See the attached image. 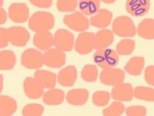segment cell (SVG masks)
I'll return each instance as SVG.
<instances>
[{
  "label": "cell",
  "mask_w": 154,
  "mask_h": 116,
  "mask_svg": "<svg viewBox=\"0 0 154 116\" xmlns=\"http://www.w3.org/2000/svg\"><path fill=\"white\" fill-rule=\"evenodd\" d=\"M54 26V18L51 12L37 11L29 19V28L34 32L49 31Z\"/></svg>",
  "instance_id": "obj_1"
},
{
  "label": "cell",
  "mask_w": 154,
  "mask_h": 116,
  "mask_svg": "<svg viewBox=\"0 0 154 116\" xmlns=\"http://www.w3.org/2000/svg\"><path fill=\"white\" fill-rule=\"evenodd\" d=\"M94 61L98 67L104 69L114 68L118 65L119 58L116 50L110 48L98 49L94 53Z\"/></svg>",
  "instance_id": "obj_2"
},
{
  "label": "cell",
  "mask_w": 154,
  "mask_h": 116,
  "mask_svg": "<svg viewBox=\"0 0 154 116\" xmlns=\"http://www.w3.org/2000/svg\"><path fill=\"white\" fill-rule=\"evenodd\" d=\"M112 31L117 36L125 37V38L134 37L137 34V28L133 20L126 16H120L114 20L112 24Z\"/></svg>",
  "instance_id": "obj_3"
},
{
  "label": "cell",
  "mask_w": 154,
  "mask_h": 116,
  "mask_svg": "<svg viewBox=\"0 0 154 116\" xmlns=\"http://www.w3.org/2000/svg\"><path fill=\"white\" fill-rule=\"evenodd\" d=\"M63 22L68 28L76 32H84L88 29L89 23L88 19L81 11H74L70 14L64 17Z\"/></svg>",
  "instance_id": "obj_4"
},
{
  "label": "cell",
  "mask_w": 154,
  "mask_h": 116,
  "mask_svg": "<svg viewBox=\"0 0 154 116\" xmlns=\"http://www.w3.org/2000/svg\"><path fill=\"white\" fill-rule=\"evenodd\" d=\"M95 36L93 32H81L77 37L74 48L79 55H88L95 49Z\"/></svg>",
  "instance_id": "obj_5"
},
{
  "label": "cell",
  "mask_w": 154,
  "mask_h": 116,
  "mask_svg": "<svg viewBox=\"0 0 154 116\" xmlns=\"http://www.w3.org/2000/svg\"><path fill=\"white\" fill-rule=\"evenodd\" d=\"M21 63L27 69H40L43 65V53L39 49L28 48L22 53Z\"/></svg>",
  "instance_id": "obj_6"
},
{
  "label": "cell",
  "mask_w": 154,
  "mask_h": 116,
  "mask_svg": "<svg viewBox=\"0 0 154 116\" xmlns=\"http://www.w3.org/2000/svg\"><path fill=\"white\" fill-rule=\"evenodd\" d=\"M54 43L57 48L63 51H70L74 47L75 40L74 35L70 31L65 29H59L54 35Z\"/></svg>",
  "instance_id": "obj_7"
},
{
  "label": "cell",
  "mask_w": 154,
  "mask_h": 116,
  "mask_svg": "<svg viewBox=\"0 0 154 116\" xmlns=\"http://www.w3.org/2000/svg\"><path fill=\"white\" fill-rule=\"evenodd\" d=\"M43 64L49 68H61L66 64L65 51L59 48H51L43 53Z\"/></svg>",
  "instance_id": "obj_8"
},
{
  "label": "cell",
  "mask_w": 154,
  "mask_h": 116,
  "mask_svg": "<svg viewBox=\"0 0 154 116\" xmlns=\"http://www.w3.org/2000/svg\"><path fill=\"white\" fill-rule=\"evenodd\" d=\"M125 79V73L121 69H104L100 74V81L105 85H117Z\"/></svg>",
  "instance_id": "obj_9"
},
{
  "label": "cell",
  "mask_w": 154,
  "mask_h": 116,
  "mask_svg": "<svg viewBox=\"0 0 154 116\" xmlns=\"http://www.w3.org/2000/svg\"><path fill=\"white\" fill-rule=\"evenodd\" d=\"M7 32H8L9 42L14 46L22 47V46H25L28 43L30 39V34L28 30L25 29L24 27H11V28L7 29Z\"/></svg>",
  "instance_id": "obj_10"
},
{
  "label": "cell",
  "mask_w": 154,
  "mask_h": 116,
  "mask_svg": "<svg viewBox=\"0 0 154 116\" xmlns=\"http://www.w3.org/2000/svg\"><path fill=\"white\" fill-rule=\"evenodd\" d=\"M8 18L14 23H25L30 19L29 7L26 3H12L8 7Z\"/></svg>",
  "instance_id": "obj_11"
},
{
  "label": "cell",
  "mask_w": 154,
  "mask_h": 116,
  "mask_svg": "<svg viewBox=\"0 0 154 116\" xmlns=\"http://www.w3.org/2000/svg\"><path fill=\"white\" fill-rule=\"evenodd\" d=\"M150 9V0H126V11L133 17H144Z\"/></svg>",
  "instance_id": "obj_12"
},
{
  "label": "cell",
  "mask_w": 154,
  "mask_h": 116,
  "mask_svg": "<svg viewBox=\"0 0 154 116\" xmlns=\"http://www.w3.org/2000/svg\"><path fill=\"white\" fill-rule=\"evenodd\" d=\"M111 97L120 102H131L134 98V88L131 83H119L113 86Z\"/></svg>",
  "instance_id": "obj_13"
},
{
  "label": "cell",
  "mask_w": 154,
  "mask_h": 116,
  "mask_svg": "<svg viewBox=\"0 0 154 116\" xmlns=\"http://www.w3.org/2000/svg\"><path fill=\"white\" fill-rule=\"evenodd\" d=\"M24 92L29 99L35 100L44 95V87L35 79V77H27L24 80Z\"/></svg>",
  "instance_id": "obj_14"
},
{
  "label": "cell",
  "mask_w": 154,
  "mask_h": 116,
  "mask_svg": "<svg viewBox=\"0 0 154 116\" xmlns=\"http://www.w3.org/2000/svg\"><path fill=\"white\" fill-rule=\"evenodd\" d=\"M112 19H113L112 12L106 8H103L100 9L96 14L91 16V20H89V23H91V26L96 27V28L105 29L111 24Z\"/></svg>",
  "instance_id": "obj_15"
},
{
  "label": "cell",
  "mask_w": 154,
  "mask_h": 116,
  "mask_svg": "<svg viewBox=\"0 0 154 116\" xmlns=\"http://www.w3.org/2000/svg\"><path fill=\"white\" fill-rule=\"evenodd\" d=\"M33 44L39 50H48L54 45V35L49 31L36 32L33 37Z\"/></svg>",
  "instance_id": "obj_16"
},
{
  "label": "cell",
  "mask_w": 154,
  "mask_h": 116,
  "mask_svg": "<svg viewBox=\"0 0 154 116\" xmlns=\"http://www.w3.org/2000/svg\"><path fill=\"white\" fill-rule=\"evenodd\" d=\"M89 92L86 88H74L66 95V100L72 106H82L88 102Z\"/></svg>",
  "instance_id": "obj_17"
},
{
  "label": "cell",
  "mask_w": 154,
  "mask_h": 116,
  "mask_svg": "<svg viewBox=\"0 0 154 116\" xmlns=\"http://www.w3.org/2000/svg\"><path fill=\"white\" fill-rule=\"evenodd\" d=\"M77 79V69L75 66H68L63 68L58 74V82L62 86L70 87Z\"/></svg>",
  "instance_id": "obj_18"
},
{
  "label": "cell",
  "mask_w": 154,
  "mask_h": 116,
  "mask_svg": "<svg viewBox=\"0 0 154 116\" xmlns=\"http://www.w3.org/2000/svg\"><path fill=\"white\" fill-rule=\"evenodd\" d=\"M114 41V33L109 29H101L95 36V49H105L111 45Z\"/></svg>",
  "instance_id": "obj_19"
},
{
  "label": "cell",
  "mask_w": 154,
  "mask_h": 116,
  "mask_svg": "<svg viewBox=\"0 0 154 116\" xmlns=\"http://www.w3.org/2000/svg\"><path fill=\"white\" fill-rule=\"evenodd\" d=\"M34 77L44 88H54L58 82V75L48 70L37 69Z\"/></svg>",
  "instance_id": "obj_20"
},
{
  "label": "cell",
  "mask_w": 154,
  "mask_h": 116,
  "mask_svg": "<svg viewBox=\"0 0 154 116\" xmlns=\"http://www.w3.org/2000/svg\"><path fill=\"white\" fill-rule=\"evenodd\" d=\"M42 98H43L44 104L48 106H58L61 105L64 102L66 95L62 90L54 87V88H48V90L44 93Z\"/></svg>",
  "instance_id": "obj_21"
},
{
  "label": "cell",
  "mask_w": 154,
  "mask_h": 116,
  "mask_svg": "<svg viewBox=\"0 0 154 116\" xmlns=\"http://www.w3.org/2000/svg\"><path fill=\"white\" fill-rule=\"evenodd\" d=\"M18 109V103L9 96H0V115L11 116Z\"/></svg>",
  "instance_id": "obj_22"
},
{
  "label": "cell",
  "mask_w": 154,
  "mask_h": 116,
  "mask_svg": "<svg viewBox=\"0 0 154 116\" xmlns=\"http://www.w3.org/2000/svg\"><path fill=\"white\" fill-rule=\"evenodd\" d=\"M144 66H145V59L143 56H137L131 58L130 61L126 63L125 71L131 76H138L142 73Z\"/></svg>",
  "instance_id": "obj_23"
},
{
  "label": "cell",
  "mask_w": 154,
  "mask_h": 116,
  "mask_svg": "<svg viewBox=\"0 0 154 116\" xmlns=\"http://www.w3.org/2000/svg\"><path fill=\"white\" fill-rule=\"evenodd\" d=\"M138 35L143 39L152 40L154 39V20L153 19H145L139 24Z\"/></svg>",
  "instance_id": "obj_24"
},
{
  "label": "cell",
  "mask_w": 154,
  "mask_h": 116,
  "mask_svg": "<svg viewBox=\"0 0 154 116\" xmlns=\"http://www.w3.org/2000/svg\"><path fill=\"white\" fill-rule=\"evenodd\" d=\"M101 0H79L78 6L85 16H94L100 11Z\"/></svg>",
  "instance_id": "obj_25"
},
{
  "label": "cell",
  "mask_w": 154,
  "mask_h": 116,
  "mask_svg": "<svg viewBox=\"0 0 154 116\" xmlns=\"http://www.w3.org/2000/svg\"><path fill=\"white\" fill-rule=\"evenodd\" d=\"M17 64V56L11 50L0 51V69L1 70H11Z\"/></svg>",
  "instance_id": "obj_26"
},
{
  "label": "cell",
  "mask_w": 154,
  "mask_h": 116,
  "mask_svg": "<svg viewBox=\"0 0 154 116\" xmlns=\"http://www.w3.org/2000/svg\"><path fill=\"white\" fill-rule=\"evenodd\" d=\"M134 97L146 102H154V88L146 86H137L134 90Z\"/></svg>",
  "instance_id": "obj_27"
},
{
  "label": "cell",
  "mask_w": 154,
  "mask_h": 116,
  "mask_svg": "<svg viewBox=\"0 0 154 116\" xmlns=\"http://www.w3.org/2000/svg\"><path fill=\"white\" fill-rule=\"evenodd\" d=\"M136 47V42L130 38H125L121 40L117 45H116V53L120 56H128L133 53L134 49Z\"/></svg>",
  "instance_id": "obj_28"
},
{
  "label": "cell",
  "mask_w": 154,
  "mask_h": 116,
  "mask_svg": "<svg viewBox=\"0 0 154 116\" xmlns=\"http://www.w3.org/2000/svg\"><path fill=\"white\" fill-rule=\"evenodd\" d=\"M99 77V71L95 65H85L81 71V78L86 82H95Z\"/></svg>",
  "instance_id": "obj_29"
},
{
  "label": "cell",
  "mask_w": 154,
  "mask_h": 116,
  "mask_svg": "<svg viewBox=\"0 0 154 116\" xmlns=\"http://www.w3.org/2000/svg\"><path fill=\"white\" fill-rule=\"evenodd\" d=\"M125 112V106L120 101H115L109 107L103 110V115L105 116H119Z\"/></svg>",
  "instance_id": "obj_30"
},
{
  "label": "cell",
  "mask_w": 154,
  "mask_h": 116,
  "mask_svg": "<svg viewBox=\"0 0 154 116\" xmlns=\"http://www.w3.org/2000/svg\"><path fill=\"white\" fill-rule=\"evenodd\" d=\"M111 95L106 90H99L93 95V103L98 107H105L110 101Z\"/></svg>",
  "instance_id": "obj_31"
},
{
  "label": "cell",
  "mask_w": 154,
  "mask_h": 116,
  "mask_svg": "<svg viewBox=\"0 0 154 116\" xmlns=\"http://www.w3.org/2000/svg\"><path fill=\"white\" fill-rule=\"evenodd\" d=\"M44 112V108L40 104H27L22 110L24 116H41Z\"/></svg>",
  "instance_id": "obj_32"
},
{
  "label": "cell",
  "mask_w": 154,
  "mask_h": 116,
  "mask_svg": "<svg viewBox=\"0 0 154 116\" xmlns=\"http://www.w3.org/2000/svg\"><path fill=\"white\" fill-rule=\"evenodd\" d=\"M78 5L77 0H58L57 1V8L61 12L74 11Z\"/></svg>",
  "instance_id": "obj_33"
},
{
  "label": "cell",
  "mask_w": 154,
  "mask_h": 116,
  "mask_svg": "<svg viewBox=\"0 0 154 116\" xmlns=\"http://www.w3.org/2000/svg\"><path fill=\"white\" fill-rule=\"evenodd\" d=\"M125 114L128 116H145L147 114V109L144 106H131L125 109Z\"/></svg>",
  "instance_id": "obj_34"
},
{
  "label": "cell",
  "mask_w": 154,
  "mask_h": 116,
  "mask_svg": "<svg viewBox=\"0 0 154 116\" xmlns=\"http://www.w3.org/2000/svg\"><path fill=\"white\" fill-rule=\"evenodd\" d=\"M145 81L148 84L154 86V65L148 66L145 70Z\"/></svg>",
  "instance_id": "obj_35"
},
{
  "label": "cell",
  "mask_w": 154,
  "mask_h": 116,
  "mask_svg": "<svg viewBox=\"0 0 154 116\" xmlns=\"http://www.w3.org/2000/svg\"><path fill=\"white\" fill-rule=\"evenodd\" d=\"M9 43V38H8V32L7 29L1 28L0 29V47L5 48Z\"/></svg>",
  "instance_id": "obj_36"
},
{
  "label": "cell",
  "mask_w": 154,
  "mask_h": 116,
  "mask_svg": "<svg viewBox=\"0 0 154 116\" xmlns=\"http://www.w3.org/2000/svg\"><path fill=\"white\" fill-rule=\"evenodd\" d=\"M31 4L39 8H49L53 5V0H29Z\"/></svg>",
  "instance_id": "obj_37"
},
{
  "label": "cell",
  "mask_w": 154,
  "mask_h": 116,
  "mask_svg": "<svg viewBox=\"0 0 154 116\" xmlns=\"http://www.w3.org/2000/svg\"><path fill=\"white\" fill-rule=\"evenodd\" d=\"M7 18H8V14H6V11L3 8H0V24L3 25L6 22Z\"/></svg>",
  "instance_id": "obj_38"
},
{
  "label": "cell",
  "mask_w": 154,
  "mask_h": 116,
  "mask_svg": "<svg viewBox=\"0 0 154 116\" xmlns=\"http://www.w3.org/2000/svg\"><path fill=\"white\" fill-rule=\"evenodd\" d=\"M101 1H103L104 3H106V4H112L114 2L117 1V0H101Z\"/></svg>",
  "instance_id": "obj_39"
},
{
  "label": "cell",
  "mask_w": 154,
  "mask_h": 116,
  "mask_svg": "<svg viewBox=\"0 0 154 116\" xmlns=\"http://www.w3.org/2000/svg\"><path fill=\"white\" fill-rule=\"evenodd\" d=\"M2 87H3V76L0 75V90H2Z\"/></svg>",
  "instance_id": "obj_40"
},
{
  "label": "cell",
  "mask_w": 154,
  "mask_h": 116,
  "mask_svg": "<svg viewBox=\"0 0 154 116\" xmlns=\"http://www.w3.org/2000/svg\"><path fill=\"white\" fill-rule=\"evenodd\" d=\"M3 5V0H0V6Z\"/></svg>",
  "instance_id": "obj_41"
}]
</instances>
